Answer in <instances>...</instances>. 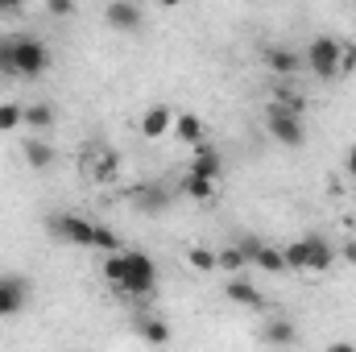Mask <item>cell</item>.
Returning <instances> with one entry per match:
<instances>
[{"label":"cell","instance_id":"cell-1","mask_svg":"<svg viewBox=\"0 0 356 352\" xmlns=\"http://www.w3.org/2000/svg\"><path fill=\"white\" fill-rule=\"evenodd\" d=\"M104 282L120 294H133V298H145L158 290V262L141 249H116V253H104Z\"/></svg>","mask_w":356,"mask_h":352},{"label":"cell","instance_id":"cell-2","mask_svg":"<svg viewBox=\"0 0 356 352\" xmlns=\"http://www.w3.org/2000/svg\"><path fill=\"white\" fill-rule=\"evenodd\" d=\"M50 71V46L38 33H0V79H42Z\"/></svg>","mask_w":356,"mask_h":352},{"label":"cell","instance_id":"cell-3","mask_svg":"<svg viewBox=\"0 0 356 352\" xmlns=\"http://www.w3.org/2000/svg\"><path fill=\"white\" fill-rule=\"evenodd\" d=\"M302 67H307L315 79L332 83V79L348 75V71L356 67V46L353 42L332 38V33H319V38L307 42V50H302Z\"/></svg>","mask_w":356,"mask_h":352},{"label":"cell","instance_id":"cell-4","mask_svg":"<svg viewBox=\"0 0 356 352\" xmlns=\"http://www.w3.org/2000/svg\"><path fill=\"white\" fill-rule=\"evenodd\" d=\"M282 253H286V265L298 269V273H323V269H332L336 257H340V249H336L327 237H319V232L282 245Z\"/></svg>","mask_w":356,"mask_h":352},{"label":"cell","instance_id":"cell-5","mask_svg":"<svg viewBox=\"0 0 356 352\" xmlns=\"http://www.w3.org/2000/svg\"><path fill=\"white\" fill-rule=\"evenodd\" d=\"M266 133L277 141V145H286V150L307 145V120H302V108H290V104L273 99V104L266 108Z\"/></svg>","mask_w":356,"mask_h":352},{"label":"cell","instance_id":"cell-6","mask_svg":"<svg viewBox=\"0 0 356 352\" xmlns=\"http://www.w3.org/2000/svg\"><path fill=\"white\" fill-rule=\"evenodd\" d=\"M50 237L63 241V245H75V249H91V237H95V220L88 216H75V211H54L46 220Z\"/></svg>","mask_w":356,"mask_h":352},{"label":"cell","instance_id":"cell-7","mask_svg":"<svg viewBox=\"0 0 356 352\" xmlns=\"http://www.w3.org/2000/svg\"><path fill=\"white\" fill-rule=\"evenodd\" d=\"M241 253H245V265H253V269H261V273H286L290 265H286V253L277 249V245H266V241H241L236 245Z\"/></svg>","mask_w":356,"mask_h":352},{"label":"cell","instance_id":"cell-8","mask_svg":"<svg viewBox=\"0 0 356 352\" xmlns=\"http://www.w3.org/2000/svg\"><path fill=\"white\" fill-rule=\"evenodd\" d=\"M104 25L116 29V33H137L145 25V8L137 0H108L104 8Z\"/></svg>","mask_w":356,"mask_h":352},{"label":"cell","instance_id":"cell-9","mask_svg":"<svg viewBox=\"0 0 356 352\" xmlns=\"http://www.w3.org/2000/svg\"><path fill=\"white\" fill-rule=\"evenodd\" d=\"M29 307V282L21 273H0V319H17Z\"/></svg>","mask_w":356,"mask_h":352},{"label":"cell","instance_id":"cell-10","mask_svg":"<svg viewBox=\"0 0 356 352\" xmlns=\"http://www.w3.org/2000/svg\"><path fill=\"white\" fill-rule=\"evenodd\" d=\"M170 199H175V191L162 186V182H145V186H137V191L129 195L133 211H145V216H162V211L170 207Z\"/></svg>","mask_w":356,"mask_h":352},{"label":"cell","instance_id":"cell-11","mask_svg":"<svg viewBox=\"0 0 356 352\" xmlns=\"http://www.w3.org/2000/svg\"><path fill=\"white\" fill-rule=\"evenodd\" d=\"M175 108H166V104H154V108H145L141 112V137H149V141H158V137H166L170 129H175Z\"/></svg>","mask_w":356,"mask_h":352},{"label":"cell","instance_id":"cell-12","mask_svg":"<svg viewBox=\"0 0 356 352\" xmlns=\"http://www.w3.org/2000/svg\"><path fill=\"white\" fill-rule=\"evenodd\" d=\"M216 182H220V178L199 175V170L186 166V175L178 178V195H186V199H195V203H207V199L216 195Z\"/></svg>","mask_w":356,"mask_h":352},{"label":"cell","instance_id":"cell-13","mask_svg":"<svg viewBox=\"0 0 356 352\" xmlns=\"http://www.w3.org/2000/svg\"><path fill=\"white\" fill-rule=\"evenodd\" d=\"M224 294H228V298H232L236 307H253V311H257V307L266 303V298H261V290H257V286H253L249 278H241V273H232V278L224 282Z\"/></svg>","mask_w":356,"mask_h":352},{"label":"cell","instance_id":"cell-14","mask_svg":"<svg viewBox=\"0 0 356 352\" xmlns=\"http://www.w3.org/2000/svg\"><path fill=\"white\" fill-rule=\"evenodd\" d=\"M191 150H195V154H191V170L220 178V166H224V158H220V150H216L211 141H199V145H191Z\"/></svg>","mask_w":356,"mask_h":352},{"label":"cell","instance_id":"cell-15","mask_svg":"<svg viewBox=\"0 0 356 352\" xmlns=\"http://www.w3.org/2000/svg\"><path fill=\"white\" fill-rule=\"evenodd\" d=\"M266 67L273 75H294L302 67V54H294L290 46H269L266 50Z\"/></svg>","mask_w":356,"mask_h":352},{"label":"cell","instance_id":"cell-16","mask_svg":"<svg viewBox=\"0 0 356 352\" xmlns=\"http://www.w3.org/2000/svg\"><path fill=\"white\" fill-rule=\"evenodd\" d=\"M170 133H175L182 145H199L203 141V120L195 112H182V116H175V129Z\"/></svg>","mask_w":356,"mask_h":352},{"label":"cell","instance_id":"cell-17","mask_svg":"<svg viewBox=\"0 0 356 352\" xmlns=\"http://www.w3.org/2000/svg\"><path fill=\"white\" fill-rule=\"evenodd\" d=\"M261 340H266V344H282V349H286V344H298V328H294L290 319H269L266 332H261Z\"/></svg>","mask_w":356,"mask_h":352},{"label":"cell","instance_id":"cell-18","mask_svg":"<svg viewBox=\"0 0 356 352\" xmlns=\"http://www.w3.org/2000/svg\"><path fill=\"white\" fill-rule=\"evenodd\" d=\"M25 162H29L33 170H46V166L54 162V150H50V141H42V137H29V141H25Z\"/></svg>","mask_w":356,"mask_h":352},{"label":"cell","instance_id":"cell-19","mask_svg":"<svg viewBox=\"0 0 356 352\" xmlns=\"http://www.w3.org/2000/svg\"><path fill=\"white\" fill-rule=\"evenodd\" d=\"M186 265H191V269H199V273H216V269H220V253H211V249L195 245V249H186Z\"/></svg>","mask_w":356,"mask_h":352},{"label":"cell","instance_id":"cell-20","mask_svg":"<svg viewBox=\"0 0 356 352\" xmlns=\"http://www.w3.org/2000/svg\"><path fill=\"white\" fill-rule=\"evenodd\" d=\"M25 125H29L33 133H46V129L54 125V108H50V104H29V108H25Z\"/></svg>","mask_w":356,"mask_h":352},{"label":"cell","instance_id":"cell-21","mask_svg":"<svg viewBox=\"0 0 356 352\" xmlns=\"http://www.w3.org/2000/svg\"><path fill=\"white\" fill-rule=\"evenodd\" d=\"M21 125H25V108L13 104V99H4V104H0V133H13V129H21Z\"/></svg>","mask_w":356,"mask_h":352},{"label":"cell","instance_id":"cell-22","mask_svg":"<svg viewBox=\"0 0 356 352\" xmlns=\"http://www.w3.org/2000/svg\"><path fill=\"white\" fill-rule=\"evenodd\" d=\"M116 166H120V162H116V154H108V150H95V170H91V175H95V182H108V178H116Z\"/></svg>","mask_w":356,"mask_h":352},{"label":"cell","instance_id":"cell-23","mask_svg":"<svg viewBox=\"0 0 356 352\" xmlns=\"http://www.w3.org/2000/svg\"><path fill=\"white\" fill-rule=\"evenodd\" d=\"M91 249H99V253H116V249H120V237H116L112 228H104V224H95V237H91Z\"/></svg>","mask_w":356,"mask_h":352},{"label":"cell","instance_id":"cell-24","mask_svg":"<svg viewBox=\"0 0 356 352\" xmlns=\"http://www.w3.org/2000/svg\"><path fill=\"white\" fill-rule=\"evenodd\" d=\"M141 340H145V344H170V328L158 323V319H145V323H141Z\"/></svg>","mask_w":356,"mask_h":352},{"label":"cell","instance_id":"cell-25","mask_svg":"<svg viewBox=\"0 0 356 352\" xmlns=\"http://www.w3.org/2000/svg\"><path fill=\"white\" fill-rule=\"evenodd\" d=\"M220 265H228V269H245V253L232 245V249H220Z\"/></svg>","mask_w":356,"mask_h":352},{"label":"cell","instance_id":"cell-26","mask_svg":"<svg viewBox=\"0 0 356 352\" xmlns=\"http://www.w3.org/2000/svg\"><path fill=\"white\" fill-rule=\"evenodd\" d=\"M46 13L63 21V17H71V13H75V0H46Z\"/></svg>","mask_w":356,"mask_h":352},{"label":"cell","instance_id":"cell-27","mask_svg":"<svg viewBox=\"0 0 356 352\" xmlns=\"http://www.w3.org/2000/svg\"><path fill=\"white\" fill-rule=\"evenodd\" d=\"M21 4H25V0H0V13H17Z\"/></svg>","mask_w":356,"mask_h":352},{"label":"cell","instance_id":"cell-28","mask_svg":"<svg viewBox=\"0 0 356 352\" xmlns=\"http://www.w3.org/2000/svg\"><path fill=\"white\" fill-rule=\"evenodd\" d=\"M348 175L356 178V145H353V150H348Z\"/></svg>","mask_w":356,"mask_h":352},{"label":"cell","instance_id":"cell-29","mask_svg":"<svg viewBox=\"0 0 356 352\" xmlns=\"http://www.w3.org/2000/svg\"><path fill=\"white\" fill-rule=\"evenodd\" d=\"M344 257H348V262H356V241H353V245H344Z\"/></svg>","mask_w":356,"mask_h":352},{"label":"cell","instance_id":"cell-30","mask_svg":"<svg viewBox=\"0 0 356 352\" xmlns=\"http://www.w3.org/2000/svg\"><path fill=\"white\" fill-rule=\"evenodd\" d=\"M162 4H166V8H175V4H182V0H162Z\"/></svg>","mask_w":356,"mask_h":352},{"label":"cell","instance_id":"cell-31","mask_svg":"<svg viewBox=\"0 0 356 352\" xmlns=\"http://www.w3.org/2000/svg\"><path fill=\"white\" fill-rule=\"evenodd\" d=\"M348 4H356V0H348Z\"/></svg>","mask_w":356,"mask_h":352}]
</instances>
